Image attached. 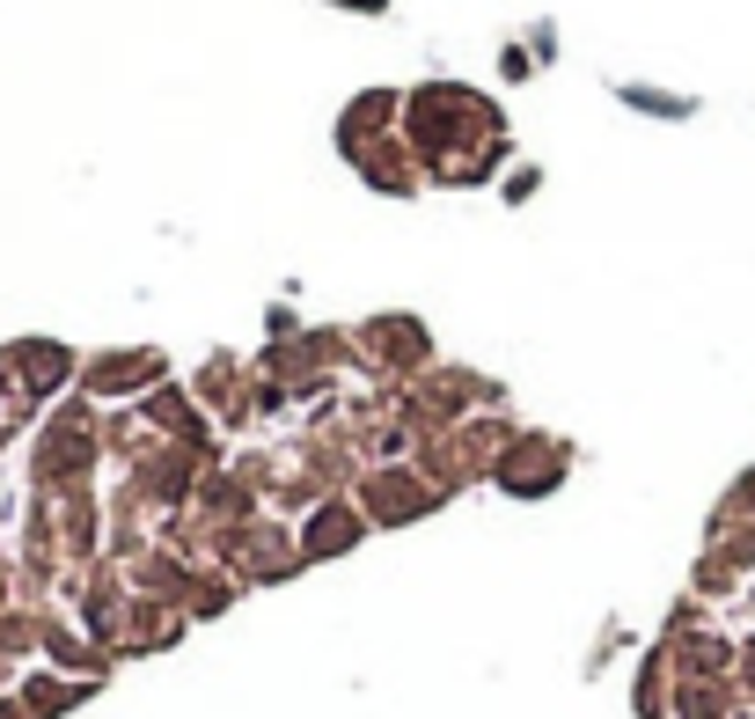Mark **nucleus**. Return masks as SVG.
<instances>
[{
	"mask_svg": "<svg viewBox=\"0 0 755 719\" xmlns=\"http://www.w3.org/2000/svg\"><path fill=\"white\" fill-rule=\"evenodd\" d=\"M345 536H352V522H345V514H323V522H316V551L345 544Z\"/></svg>",
	"mask_w": 755,
	"mask_h": 719,
	"instance_id": "obj_1",
	"label": "nucleus"
}]
</instances>
